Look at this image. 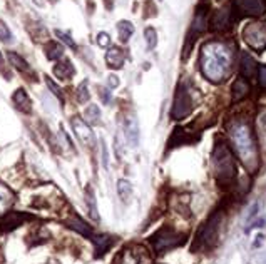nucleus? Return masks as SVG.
Listing matches in <instances>:
<instances>
[{"mask_svg": "<svg viewBox=\"0 0 266 264\" xmlns=\"http://www.w3.org/2000/svg\"><path fill=\"white\" fill-rule=\"evenodd\" d=\"M233 59H234V49L228 42L221 40H211L206 42L201 47L199 55V65L203 76L210 82L219 84L233 71Z\"/></svg>", "mask_w": 266, "mask_h": 264, "instance_id": "f257e3e1", "label": "nucleus"}, {"mask_svg": "<svg viewBox=\"0 0 266 264\" xmlns=\"http://www.w3.org/2000/svg\"><path fill=\"white\" fill-rule=\"evenodd\" d=\"M226 129L234 154L245 166V169L250 174H254L259 168V154L251 124L246 119H231L226 124Z\"/></svg>", "mask_w": 266, "mask_h": 264, "instance_id": "f03ea898", "label": "nucleus"}, {"mask_svg": "<svg viewBox=\"0 0 266 264\" xmlns=\"http://www.w3.org/2000/svg\"><path fill=\"white\" fill-rule=\"evenodd\" d=\"M211 166L216 181L221 186H228L236 177V164L226 142L218 141L211 156Z\"/></svg>", "mask_w": 266, "mask_h": 264, "instance_id": "7ed1b4c3", "label": "nucleus"}, {"mask_svg": "<svg viewBox=\"0 0 266 264\" xmlns=\"http://www.w3.org/2000/svg\"><path fill=\"white\" fill-rule=\"evenodd\" d=\"M223 221V212L216 211L210 219L204 222V226L199 229L198 236H196L193 249H208L211 246H215L216 239H218V233H219V226H221Z\"/></svg>", "mask_w": 266, "mask_h": 264, "instance_id": "20e7f679", "label": "nucleus"}, {"mask_svg": "<svg viewBox=\"0 0 266 264\" xmlns=\"http://www.w3.org/2000/svg\"><path fill=\"white\" fill-rule=\"evenodd\" d=\"M186 236L181 233H178L176 229L172 227H161L158 233L151 238L153 248L158 254H163V252L174 249L178 246H181L184 243Z\"/></svg>", "mask_w": 266, "mask_h": 264, "instance_id": "39448f33", "label": "nucleus"}, {"mask_svg": "<svg viewBox=\"0 0 266 264\" xmlns=\"http://www.w3.org/2000/svg\"><path fill=\"white\" fill-rule=\"evenodd\" d=\"M243 39L256 52H263L266 49V22H250L243 30Z\"/></svg>", "mask_w": 266, "mask_h": 264, "instance_id": "423d86ee", "label": "nucleus"}, {"mask_svg": "<svg viewBox=\"0 0 266 264\" xmlns=\"http://www.w3.org/2000/svg\"><path fill=\"white\" fill-rule=\"evenodd\" d=\"M191 111H193V99H191V92L188 89V85L181 82L178 85L176 95H174V106H172L171 117L176 120H181L184 117H188Z\"/></svg>", "mask_w": 266, "mask_h": 264, "instance_id": "0eeeda50", "label": "nucleus"}, {"mask_svg": "<svg viewBox=\"0 0 266 264\" xmlns=\"http://www.w3.org/2000/svg\"><path fill=\"white\" fill-rule=\"evenodd\" d=\"M114 264H153L149 251L142 246H129L115 256Z\"/></svg>", "mask_w": 266, "mask_h": 264, "instance_id": "6e6552de", "label": "nucleus"}, {"mask_svg": "<svg viewBox=\"0 0 266 264\" xmlns=\"http://www.w3.org/2000/svg\"><path fill=\"white\" fill-rule=\"evenodd\" d=\"M204 30H206V10L204 9H199L198 12H196V15H194L193 24H191L188 42H186V47H184V54H189V49L193 47L194 40L198 39Z\"/></svg>", "mask_w": 266, "mask_h": 264, "instance_id": "1a4fd4ad", "label": "nucleus"}, {"mask_svg": "<svg viewBox=\"0 0 266 264\" xmlns=\"http://www.w3.org/2000/svg\"><path fill=\"white\" fill-rule=\"evenodd\" d=\"M233 4L241 15H263L266 12V0H233Z\"/></svg>", "mask_w": 266, "mask_h": 264, "instance_id": "9d476101", "label": "nucleus"}, {"mask_svg": "<svg viewBox=\"0 0 266 264\" xmlns=\"http://www.w3.org/2000/svg\"><path fill=\"white\" fill-rule=\"evenodd\" d=\"M72 127H74V132H76L77 139L82 142L85 147L92 149L96 146V137H94V132L91 130V127L87 124L84 122L80 117H74L72 119Z\"/></svg>", "mask_w": 266, "mask_h": 264, "instance_id": "9b49d317", "label": "nucleus"}, {"mask_svg": "<svg viewBox=\"0 0 266 264\" xmlns=\"http://www.w3.org/2000/svg\"><path fill=\"white\" fill-rule=\"evenodd\" d=\"M32 219V216H27V214H22V212H7L2 221V231H12V229L19 227L24 221Z\"/></svg>", "mask_w": 266, "mask_h": 264, "instance_id": "f8f14e48", "label": "nucleus"}, {"mask_svg": "<svg viewBox=\"0 0 266 264\" xmlns=\"http://www.w3.org/2000/svg\"><path fill=\"white\" fill-rule=\"evenodd\" d=\"M14 203H15V194L7 186L0 182V217L7 214Z\"/></svg>", "mask_w": 266, "mask_h": 264, "instance_id": "ddd939ff", "label": "nucleus"}, {"mask_svg": "<svg viewBox=\"0 0 266 264\" xmlns=\"http://www.w3.org/2000/svg\"><path fill=\"white\" fill-rule=\"evenodd\" d=\"M12 99H14V104L17 106L19 111L25 112V114H28L32 111V102H31V99H28V95H27V92L24 89H17L14 92Z\"/></svg>", "mask_w": 266, "mask_h": 264, "instance_id": "4468645a", "label": "nucleus"}, {"mask_svg": "<svg viewBox=\"0 0 266 264\" xmlns=\"http://www.w3.org/2000/svg\"><path fill=\"white\" fill-rule=\"evenodd\" d=\"M106 60H107V64L111 69H121L124 65L126 57H124V52L119 47H111L107 50Z\"/></svg>", "mask_w": 266, "mask_h": 264, "instance_id": "2eb2a0df", "label": "nucleus"}, {"mask_svg": "<svg viewBox=\"0 0 266 264\" xmlns=\"http://www.w3.org/2000/svg\"><path fill=\"white\" fill-rule=\"evenodd\" d=\"M66 224H67V227H71V229H74V231H77L79 234H82V236H85V238H89V239L94 241L96 234L92 233V229L87 224H85V222L80 221L79 217H72V219H69Z\"/></svg>", "mask_w": 266, "mask_h": 264, "instance_id": "dca6fc26", "label": "nucleus"}, {"mask_svg": "<svg viewBox=\"0 0 266 264\" xmlns=\"http://www.w3.org/2000/svg\"><path fill=\"white\" fill-rule=\"evenodd\" d=\"M254 72H256V62H254V59L250 54L243 52L241 54V74L246 79H251V77H254Z\"/></svg>", "mask_w": 266, "mask_h": 264, "instance_id": "f3484780", "label": "nucleus"}, {"mask_svg": "<svg viewBox=\"0 0 266 264\" xmlns=\"http://www.w3.org/2000/svg\"><path fill=\"white\" fill-rule=\"evenodd\" d=\"M112 238L111 236H106V234H102V236H96L94 238V244H96V257H102L104 254L107 252V249L112 246Z\"/></svg>", "mask_w": 266, "mask_h": 264, "instance_id": "a211bd4d", "label": "nucleus"}, {"mask_svg": "<svg viewBox=\"0 0 266 264\" xmlns=\"http://www.w3.org/2000/svg\"><path fill=\"white\" fill-rule=\"evenodd\" d=\"M231 92H233V101L238 102L241 99H245L250 92V85H248L246 79H238L236 82L233 84V89H231Z\"/></svg>", "mask_w": 266, "mask_h": 264, "instance_id": "6ab92c4d", "label": "nucleus"}, {"mask_svg": "<svg viewBox=\"0 0 266 264\" xmlns=\"http://www.w3.org/2000/svg\"><path fill=\"white\" fill-rule=\"evenodd\" d=\"M256 136L259 141V146L266 152V111H263L256 119Z\"/></svg>", "mask_w": 266, "mask_h": 264, "instance_id": "aec40b11", "label": "nucleus"}, {"mask_svg": "<svg viewBox=\"0 0 266 264\" xmlns=\"http://www.w3.org/2000/svg\"><path fill=\"white\" fill-rule=\"evenodd\" d=\"M124 130H126V137L127 141L131 142L132 146H137L139 142V127H137V122L134 119H129L124 125Z\"/></svg>", "mask_w": 266, "mask_h": 264, "instance_id": "412c9836", "label": "nucleus"}, {"mask_svg": "<svg viewBox=\"0 0 266 264\" xmlns=\"http://www.w3.org/2000/svg\"><path fill=\"white\" fill-rule=\"evenodd\" d=\"M54 74L59 79H62V80L71 79L74 76V67L71 64V60H62V62H59V64L54 67Z\"/></svg>", "mask_w": 266, "mask_h": 264, "instance_id": "4be33fe9", "label": "nucleus"}, {"mask_svg": "<svg viewBox=\"0 0 266 264\" xmlns=\"http://www.w3.org/2000/svg\"><path fill=\"white\" fill-rule=\"evenodd\" d=\"M229 9L224 7L221 9L219 12L215 15V19H213V27L215 28H226L229 25Z\"/></svg>", "mask_w": 266, "mask_h": 264, "instance_id": "5701e85b", "label": "nucleus"}, {"mask_svg": "<svg viewBox=\"0 0 266 264\" xmlns=\"http://www.w3.org/2000/svg\"><path fill=\"white\" fill-rule=\"evenodd\" d=\"M117 30H119V39L121 42H127V40L131 39V36L134 34V25L131 24V22L127 20H121L117 24Z\"/></svg>", "mask_w": 266, "mask_h": 264, "instance_id": "b1692460", "label": "nucleus"}, {"mask_svg": "<svg viewBox=\"0 0 266 264\" xmlns=\"http://www.w3.org/2000/svg\"><path fill=\"white\" fill-rule=\"evenodd\" d=\"M45 55H47L49 60H55V59H61L64 55V47L55 42H50L47 45V49H45Z\"/></svg>", "mask_w": 266, "mask_h": 264, "instance_id": "393cba45", "label": "nucleus"}, {"mask_svg": "<svg viewBox=\"0 0 266 264\" xmlns=\"http://www.w3.org/2000/svg\"><path fill=\"white\" fill-rule=\"evenodd\" d=\"M9 60L12 62V65L15 67V69H19V71H22V72H28L31 71V67H28V64L27 62L22 59V57L19 55V54H15V52H9Z\"/></svg>", "mask_w": 266, "mask_h": 264, "instance_id": "a878e982", "label": "nucleus"}, {"mask_svg": "<svg viewBox=\"0 0 266 264\" xmlns=\"http://www.w3.org/2000/svg\"><path fill=\"white\" fill-rule=\"evenodd\" d=\"M144 37H146V44H147V49L151 50L156 47V44H158V34L153 27H147L146 30H144Z\"/></svg>", "mask_w": 266, "mask_h": 264, "instance_id": "bb28decb", "label": "nucleus"}, {"mask_svg": "<svg viewBox=\"0 0 266 264\" xmlns=\"http://www.w3.org/2000/svg\"><path fill=\"white\" fill-rule=\"evenodd\" d=\"M85 119H87L89 122H92V124H97V122H99V119H101V111H99V107H97V106H89L87 111H85Z\"/></svg>", "mask_w": 266, "mask_h": 264, "instance_id": "cd10ccee", "label": "nucleus"}, {"mask_svg": "<svg viewBox=\"0 0 266 264\" xmlns=\"http://www.w3.org/2000/svg\"><path fill=\"white\" fill-rule=\"evenodd\" d=\"M89 99H91V94L87 90V82H82L77 87V101L80 104H84V102H87Z\"/></svg>", "mask_w": 266, "mask_h": 264, "instance_id": "c85d7f7f", "label": "nucleus"}, {"mask_svg": "<svg viewBox=\"0 0 266 264\" xmlns=\"http://www.w3.org/2000/svg\"><path fill=\"white\" fill-rule=\"evenodd\" d=\"M131 192H132V186L129 184V182H127V181H119V196L123 197V201L129 199Z\"/></svg>", "mask_w": 266, "mask_h": 264, "instance_id": "c756f323", "label": "nucleus"}, {"mask_svg": "<svg viewBox=\"0 0 266 264\" xmlns=\"http://www.w3.org/2000/svg\"><path fill=\"white\" fill-rule=\"evenodd\" d=\"M87 204H89L92 219H99V214H97V209H96V204H94V192H92L91 189H87Z\"/></svg>", "mask_w": 266, "mask_h": 264, "instance_id": "7c9ffc66", "label": "nucleus"}, {"mask_svg": "<svg viewBox=\"0 0 266 264\" xmlns=\"http://www.w3.org/2000/svg\"><path fill=\"white\" fill-rule=\"evenodd\" d=\"M55 36H57V37H59V39L62 40V42H64V44H67V45H69V47L76 49V42H74V40H72V37H71V36H69V34H67V32H62V30H55Z\"/></svg>", "mask_w": 266, "mask_h": 264, "instance_id": "2f4dec72", "label": "nucleus"}, {"mask_svg": "<svg viewBox=\"0 0 266 264\" xmlns=\"http://www.w3.org/2000/svg\"><path fill=\"white\" fill-rule=\"evenodd\" d=\"M45 84H47V87L52 90V94H54V95H57V97H59V99H62V92H61V87H59V85H57L55 82H54V80H52L50 77H45Z\"/></svg>", "mask_w": 266, "mask_h": 264, "instance_id": "473e14b6", "label": "nucleus"}, {"mask_svg": "<svg viewBox=\"0 0 266 264\" xmlns=\"http://www.w3.org/2000/svg\"><path fill=\"white\" fill-rule=\"evenodd\" d=\"M97 44H99L101 47H107V45L111 44V37H109V34H106V32L97 34Z\"/></svg>", "mask_w": 266, "mask_h": 264, "instance_id": "72a5a7b5", "label": "nucleus"}, {"mask_svg": "<svg viewBox=\"0 0 266 264\" xmlns=\"http://www.w3.org/2000/svg\"><path fill=\"white\" fill-rule=\"evenodd\" d=\"M99 95L102 97V102H104V104H109V102H111V90H109V89L99 87Z\"/></svg>", "mask_w": 266, "mask_h": 264, "instance_id": "f704fd0d", "label": "nucleus"}, {"mask_svg": "<svg viewBox=\"0 0 266 264\" xmlns=\"http://www.w3.org/2000/svg\"><path fill=\"white\" fill-rule=\"evenodd\" d=\"M258 74H259V85H261L263 89H266V65L259 67Z\"/></svg>", "mask_w": 266, "mask_h": 264, "instance_id": "c9c22d12", "label": "nucleus"}, {"mask_svg": "<svg viewBox=\"0 0 266 264\" xmlns=\"http://www.w3.org/2000/svg\"><path fill=\"white\" fill-rule=\"evenodd\" d=\"M107 85H109L111 89L117 87V85H119V79L115 77V76H109V77H107Z\"/></svg>", "mask_w": 266, "mask_h": 264, "instance_id": "e433bc0d", "label": "nucleus"}, {"mask_svg": "<svg viewBox=\"0 0 266 264\" xmlns=\"http://www.w3.org/2000/svg\"><path fill=\"white\" fill-rule=\"evenodd\" d=\"M2 62H4V59H2V54H0V65H2Z\"/></svg>", "mask_w": 266, "mask_h": 264, "instance_id": "4c0bfd02", "label": "nucleus"}]
</instances>
